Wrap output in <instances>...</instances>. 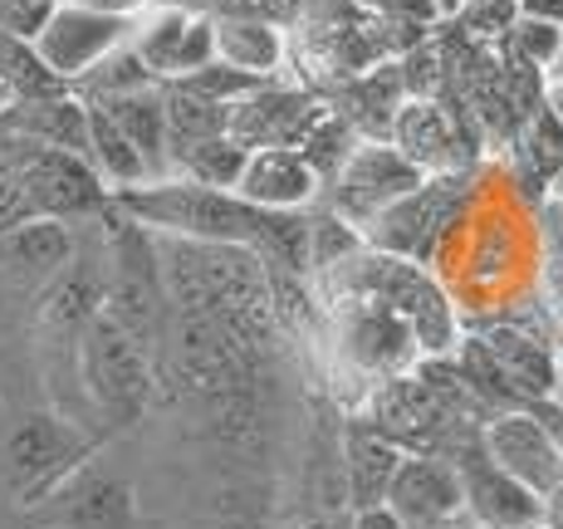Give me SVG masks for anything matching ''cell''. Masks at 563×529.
Returning a JSON list of instances; mask_svg holds the SVG:
<instances>
[{
  "mask_svg": "<svg viewBox=\"0 0 563 529\" xmlns=\"http://www.w3.org/2000/svg\"><path fill=\"white\" fill-rule=\"evenodd\" d=\"M25 207L35 221H89L113 207V191L103 187V177L89 167V157L59 153V147H40L15 137V157H10Z\"/></svg>",
  "mask_w": 563,
  "mask_h": 529,
  "instance_id": "4",
  "label": "cell"
},
{
  "mask_svg": "<svg viewBox=\"0 0 563 529\" xmlns=\"http://www.w3.org/2000/svg\"><path fill=\"white\" fill-rule=\"evenodd\" d=\"M235 197L260 211H305L323 197V177L309 167L299 147H255L241 167Z\"/></svg>",
  "mask_w": 563,
  "mask_h": 529,
  "instance_id": "14",
  "label": "cell"
},
{
  "mask_svg": "<svg viewBox=\"0 0 563 529\" xmlns=\"http://www.w3.org/2000/svg\"><path fill=\"white\" fill-rule=\"evenodd\" d=\"M211 40H216V59L251 74V79L275 74L279 54H285L279 30L269 25V20H260V5H245V0H221V5H216Z\"/></svg>",
  "mask_w": 563,
  "mask_h": 529,
  "instance_id": "17",
  "label": "cell"
},
{
  "mask_svg": "<svg viewBox=\"0 0 563 529\" xmlns=\"http://www.w3.org/2000/svg\"><path fill=\"white\" fill-rule=\"evenodd\" d=\"M89 167L103 177L108 191H123V187H137V181H153V177H147V162L137 157V147L118 133V123L103 113L99 103H89Z\"/></svg>",
  "mask_w": 563,
  "mask_h": 529,
  "instance_id": "22",
  "label": "cell"
},
{
  "mask_svg": "<svg viewBox=\"0 0 563 529\" xmlns=\"http://www.w3.org/2000/svg\"><path fill=\"white\" fill-rule=\"evenodd\" d=\"M128 35H133V20L128 15H103V10L54 0V10L45 15V25L35 30L30 45H35L40 64H45L54 79L74 89L93 64L108 59L118 45H128Z\"/></svg>",
  "mask_w": 563,
  "mask_h": 529,
  "instance_id": "6",
  "label": "cell"
},
{
  "mask_svg": "<svg viewBox=\"0 0 563 529\" xmlns=\"http://www.w3.org/2000/svg\"><path fill=\"white\" fill-rule=\"evenodd\" d=\"M353 529H402V525L393 520V510H387V505H377V510H358Z\"/></svg>",
  "mask_w": 563,
  "mask_h": 529,
  "instance_id": "33",
  "label": "cell"
},
{
  "mask_svg": "<svg viewBox=\"0 0 563 529\" xmlns=\"http://www.w3.org/2000/svg\"><path fill=\"white\" fill-rule=\"evenodd\" d=\"M162 10H181V15H216V5L221 0H153Z\"/></svg>",
  "mask_w": 563,
  "mask_h": 529,
  "instance_id": "34",
  "label": "cell"
},
{
  "mask_svg": "<svg viewBox=\"0 0 563 529\" xmlns=\"http://www.w3.org/2000/svg\"><path fill=\"white\" fill-rule=\"evenodd\" d=\"M84 456H89V441L74 431V422L49 417V412L20 417L15 431L5 437V476L20 495L45 491V485H54Z\"/></svg>",
  "mask_w": 563,
  "mask_h": 529,
  "instance_id": "11",
  "label": "cell"
},
{
  "mask_svg": "<svg viewBox=\"0 0 563 529\" xmlns=\"http://www.w3.org/2000/svg\"><path fill=\"white\" fill-rule=\"evenodd\" d=\"M383 505L402 529H446L461 520V481L446 456L407 451Z\"/></svg>",
  "mask_w": 563,
  "mask_h": 529,
  "instance_id": "12",
  "label": "cell"
},
{
  "mask_svg": "<svg viewBox=\"0 0 563 529\" xmlns=\"http://www.w3.org/2000/svg\"><path fill=\"white\" fill-rule=\"evenodd\" d=\"M108 515H123V491H113V485H89L79 495V505H74V520L89 529H103Z\"/></svg>",
  "mask_w": 563,
  "mask_h": 529,
  "instance_id": "28",
  "label": "cell"
},
{
  "mask_svg": "<svg viewBox=\"0 0 563 529\" xmlns=\"http://www.w3.org/2000/svg\"><path fill=\"white\" fill-rule=\"evenodd\" d=\"M544 407H549V417H544V422L559 431V427H563V359H559V373H554V387H549Z\"/></svg>",
  "mask_w": 563,
  "mask_h": 529,
  "instance_id": "32",
  "label": "cell"
},
{
  "mask_svg": "<svg viewBox=\"0 0 563 529\" xmlns=\"http://www.w3.org/2000/svg\"><path fill=\"white\" fill-rule=\"evenodd\" d=\"M245 147L235 143V137H206V143L187 147L181 157H172V167L181 172V177L201 181V187H221V191H235V181H241V167H245Z\"/></svg>",
  "mask_w": 563,
  "mask_h": 529,
  "instance_id": "24",
  "label": "cell"
},
{
  "mask_svg": "<svg viewBox=\"0 0 563 529\" xmlns=\"http://www.w3.org/2000/svg\"><path fill=\"white\" fill-rule=\"evenodd\" d=\"M99 103L108 118L118 123V133L137 147V157L147 162V177H167V99H162V84L133 93H113V99H84Z\"/></svg>",
  "mask_w": 563,
  "mask_h": 529,
  "instance_id": "21",
  "label": "cell"
},
{
  "mask_svg": "<svg viewBox=\"0 0 563 529\" xmlns=\"http://www.w3.org/2000/svg\"><path fill=\"white\" fill-rule=\"evenodd\" d=\"M49 10H54V0H0V35L35 40V30L45 25Z\"/></svg>",
  "mask_w": 563,
  "mask_h": 529,
  "instance_id": "27",
  "label": "cell"
},
{
  "mask_svg": "<svg viewBox=\"0 0 563 529\" xmlns=\"http://www.w3.org/2000/svg\"><path fill=\"white\" fill-rule=\"evenodd\" d=\"M349 143H353L349 123H339V118H333V113H323L319 123H313L309 133H305V143H299V153H305V162H309V167L319 172L323 181H329L333 172H339L343 162L353 157V147H349Z\"/></svg>",
  "mask_w": 563,
  "mask_h": 529,
  "instance_id": "25",
  "label": "cell"
},
{
  "mask_svg": "<svg viewBox=\"0 0 563 529\" xmlns=\"http://www.w3.org/2000/svg\"><path fill=\"white\" fill-rule=\"evenodd\" d=\"M549 118H554V123H563V79L549 84Z\"/></svg>",
  "mask_w": 563,
  "mask_h": 529,
  "instance_id": "35",
  "label": "cell"
},
{
  "mask_svg": "<svg viewBox=\"0 0 563 529\" xmlns=\"http://www.w3.org/2000/svg\"><path fill=\"white\" fill-rule=\"evenodd\" d=\"M333 269H343V289H363V295L383 299V305L411 329L417 353L441 359V353L456 349V305H451L446 289H441L417 261H397V255L367 251L363 245L353 261H343ZM323 275H329V269H323Z\"/></svg>",
  "mask_w": 563,
  "mask_h": 529,
  "instance_id": "2",
  "label": "cell"
},
{
  "mask_svg": "<svg viewBox=\"0 0 563 529\" xmlns=\"http://www.w3.org/2000/svg\"><path fill=\"white\" fill-rule=\"evenodd\" d=\"M59 89H69V84H59L45 64H40L30 40L0 35V113L25 99H40V93H59Z\"/></svg>",
  "mask_w": 563,
  "mask_h": 529,
  "instance_id": "23",
  "label": "cell"
},
{
  "mask_svg": "<svg viewBox=\"0 0 563 529\" xmlns=\"http://www.w3.org/2000/svg\"><path fill=\"white\" fill-rule=\"evenodd\" d=\"M529 529H549V525H544V520H539V525H529Z\"/></svg>",
  "mask_w": 563,
  "mask_h": 529,
  "instance_id": "36",
  "label": "cell"
},
{
  "mask_svg": "<svg viewBox=\"0 0 563 529\" xmlns=\"http://www.w3.org/2000/svg\"><path fill=\"white\" fill-rule=\"evenodd\" d=\"M113 207L137 221L147 235L167 241H201V245H251L265 231V211L241 201L235 191L201 187L191 177H157L137 187L113 191Z\"/></svg>",
  "mask_w": 563,
  "mask_h": 529,
  "instance_id": "1",
  "label": "cell"
},
{
  "mask_svg": "<svg viewBox=\"0 0 563 529\" xmlns=\"http://www.w3.org/2000/svg\"><path fill=\"white\" fill-rule=\"evenodd\" d=\"M421 187V172L397 153V147H353V157L323 181L329 191V211L343 216L349 225L367 231L373 216H383L393 201H402L407 191Z\"/></svg>",
  "mask_w": 563,
  "mask_h": 529,
  "instance_id": "7",
  "label": "cell"
},
{
  "mask_svg": "<svg viewBox=\"0 0 563 529\" xmlns=\"http://www.w3.org/2000/svg\"><path fill=\"white\" fill-rule=\"evenodd\" d=\"M549 289H554V309L563 315V221H554V235H549Z\"/></svg>",
  "mask_w": 563,
  "mask_h": 529,
  "instance_id": "29",
  "label": "cell"
},
{
  "mask_svg": "<svg viewBox=\"0 0 563 529\" xmlns=\"http://www.w3.org/2000/svg\"><path fill=\"white\" fill-rule=\"evenodd\" d=\"M319 118H323V108H313L309 99L260 84L255 93H245L241 103H231L225 137H235L245 153H255V147H299Z\"/></svg>",
  "mask_w": 563,
  "mask_h": 529,
  "instance_id": "15",
  "label": "cell"
},
{
  "mask_svg": "<svg viewBox=\"0 0 563 529\" xmlns=\"http://www.w3.org/2000/svg\"><path fill=\"white\" fill-rule=\"evenodd\" d=\"M69 5H89V10H103V15H128V20H137V10H147L153 0H69Z\"/></svg>",
  "mask_w": 563,
  "mask_h": 529,
  "instance_id": "31",
  "label": "cell"
},
{
  "mask_svg": "<svg viewBox=\"0 0 563 529\" xmlns=\"http://www.w3.org/2000/svg\"><path fill=\"white\" fill-rule=\"evenodd\" d=\"M393 147L421 172V177L451 172L456 167V128H451L446 108H437L431 99L402 103L393 118Z\"/></svg>",
  "mask_w": 563,
  "mask_h": 529,
  "instance_id": "20",
  "label": "cell"
},
{
  "mask_svg": "<svg viewBox=\"0 0 563 529\" xmlns=\"http://www.w3.org/2000/svg\"><path fill=\"white\" fill-rule=\"evenodd\" d=\"M0 123H5L15 137H25V143L89 157V103H84L74 89L40 93V99H25V103L5 108Z\"/></svg>",
  "mask_w": 563,
  "mask_h": 529,
  "instance_id": "16",
  "label": "cell"
},
{
  "mask_svg": "<svg viewBox=\"0 0 563 529\" xmlns=\"http://www.w3.org/2000/svg\"><path fill=\"white\" fill-rule=\"evenodd\" d=\"M519 15L539 20V25H559L563 30V0H519Z\"/></svg>",
  "mask_w": 563,
  "mask_h": 529,
  "instance_id": "30",
  "label": "cell"
},
{
  "mask_svg": "<svg viewBox=\"0 0 563 529\" xmlns=\"http://www.w3.org/2000/svg\"><path fill=\"white\" fill-rule=\"evenodd\" d=\"M74 363H79L84 397L93 403V412L113 427H128L143 417L147 397H153V349L133 339L118 319H108L103 309L79 329L74 339Z\"/></svg>",
  "mask_w": 563,
  "mask_h": 529,
  "instance_id": "3",
  "label": "cell"
},
{
  "mask_svg": "<svg viewBox=\"0 0 563 529\" xmlns=\"http://www.w3.org/2000/svg\"><path fill=\"white\" fill-rule=\"evenodd\" d=\"M343 349L367 373H402L411 359H421L407 323L363 289H343Z\"/></svg>",
  "mask_w": 563,
  "mask_h": 529,
  "instance_id": "13",
  "label": "cell"
},
{
  "mask_svg": "<svg viewBox=\"0 0 563 529\" xmlns=\"http://www.w3.org/2000/svg\"><path fill=\"white\" fill-rule=\"evenodd\" d=\"M461 181L451 172L441 177H421L417 191H407L402 201H393L383 216H373V225L363 231L367 251L397 255V261H417L427 265V255L437 251V241L451 225V201H456Z\"/></svg>",
  "mask_w": 563,
  "mask_h": 529,
  "instance_id": "9",
  "label": "cell"
},
{
  "mask_svg": "<svg viewBox=\"0 0 563 529\" xmlns=\"http://www.w3.org/2000/svg\"><path fill=\"white\" fill-rule=\"evenodd\" d=\"M481 447L505 476L529 485L539 500L563 485V441L554 437V427H549L534 407L495 412L490 422L481 427Z\"/></svg>",
  "mask_w": 563,
  "mask_h": 529,
  "instance_id": "8",
  "label": "cell"
},
{
  "mask_svg": "<svg viewBox=\"0 0 563 529\" xmlns=\"http://www.w3.org/2000/svg\"><path fill=\"white\" fill-rule=\"evenodd\" d=\"M74 261V231L64 221H25L0 235V269L25 289H45Z\"/></svg>",
  "mask_w": 563,
  "mask_h": 529,
  "instance_id": "19",
  "label": "cell"
},
{
  "mask_svg": "<svg viewBox=\"0 0 563 529\" xmlns=\"http://www.w3.org/2000/svg\"><path fill=\"white\" fill-rule=\"evenodd\" d=\"M515 45H519L525 59L554 64L563 54V30L559 25H539V20H519V25H515Z\"/></svg>",
  "mask_w": 563,
  "mask_h": 529,
  "instance_id": "26",
  "label": "cell"
},
{
  "mask_svg": "<svg viewBox=\"0 0 563 529\" xmlns=\"http://www.w3.org/2000/svg\"><path fill=\"white\" fill-rule=\"evenodd\" d=\"M441 447L446 451H437V456H446L451 471H456L461 515L475 529H529L544 520V500H539L529 485H519L515 476H505V471L485 456L481 431L456 427Z\"/></svg>",
  "mask_w": 563,
  "mask_h": 529,
  "instance_id": "5",
  "label": "cell"
},
{
  "mask_svg": "<svg viewBox=\"0 0 563 529\" xmlns=\"http://www.w3.org/2000/svg\"><path fill=\"white\" fill-rule=\"evenodd\" d=\"M402 456L407 451L393 437H383L373 422H349V431H343V485H349L353 515L377 510L387 500V485H393Z\"/></svg>",
  "mask_w": 563,
  "mask_h": 529,
  "instance_id": "18",
  "label": "cell"
},
{
  "mask_svg": "<svg viewBox=\"0 0 563 529\" xmlns=\"http://www.w3.org/2000/svg\"><path fill=\"white\" fill-rule=\"evenodd\" d=\"M128 45H133V54L157 84H177L216 59L211 15H181V10H162V5H153L147 20H133Z\"/></svg>",
  "mask_w": 563,
  "mask_h": 529,
  "instance_id": "10",
  "label": "cell"
}]
</instances>
